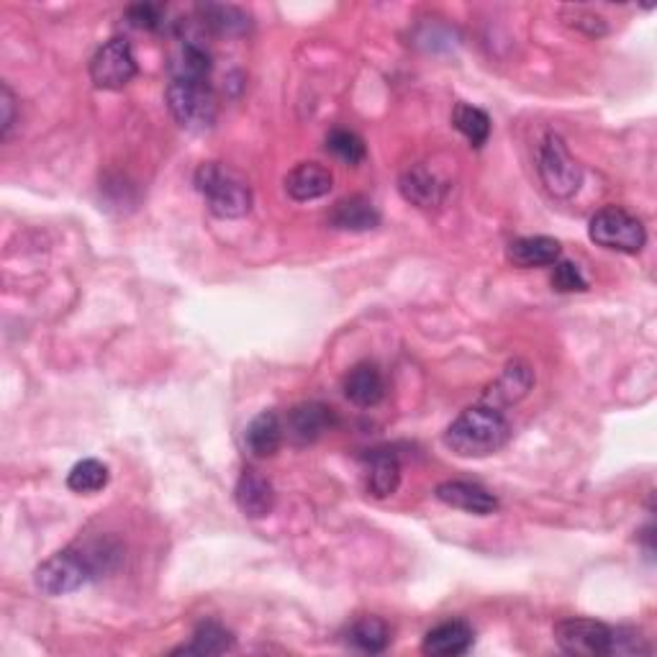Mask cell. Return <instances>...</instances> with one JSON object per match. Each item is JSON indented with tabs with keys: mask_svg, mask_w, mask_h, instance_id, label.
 Returning a JSON list of instances; mask_svg holds the SVG:
<instances>
[{
	"mask_svg": "<svg viewBox=\"0 0 657 657\" xmlns=\"http://www.w3.org/2000/svg\"><path fill=\"white\" fill-rule=\"evenodd\" d=\"M234 647L232 632L216 622H203L193 632L190 645H183L175 649V655H224Z\"/></svg>",
	"mask_w": 657,
	"mask_h": 657,
	"instance_id": "cell-24",
	"label": "cell"
},
{
	"mask_svg": "<svg viewBox=\"0 0 657 657\" xmlns=\"http://www.w3.org/2000/svg\"><path fill=\"white\" fill-rule=\"evenodd\" d=\"M283 437H285V424L280 422L278 413L262 411L247 424L245 447L249 455L257 457V460H265V457H272L278 453L280 445H283Z\"/></svg>",
	"mask_w": 657,
	"mask_h": 657,
	"instance_id": "cell-17",
	"label": "cell"
},
{
	"mask_svg": "<svg viewBox=\"0 0 657 657\" xmlns=\"http://www.w3.org/2000/svg\"><path fill=\"white\" fill-rule=\"evenodd\" d=\"M560 255H563V247L552 236H521V239H514L506 247L508 262L524 270L548 268V265H555L560 260Z\"/></svg>",
	"mask_w": 657,
	"mask_h": 657,
	"instance_id": "cell-15",
	"label": "cell"
},
{
	"mask_svg": "<svg viewBox=\"0 0 657 657\" xmlns=\"http://www.w3.org/2000/svg\"><path fill=\"white\" fill-rule=\"evenodd\" d=\"M537 173L542 177V186L555 198H571L578 193L583 183V169L567 150L560 134H550L542 139L537 150Z\"/></svg>",
	"mask_w": 657,
	"mask_h": 657,
	"instance_id": "cell-5",
	"label": "cell"
},
{
	"mask_svg": "<svg viewBox=\"0 0 657 657\" xmlns=\"http://www.w3.org/2000/svg\"><path fill=\"white\" fill-rule=\"evenodd\" d=\"M472 640H476L472 626L468 622H460V619H453V622L437 624L434 630L426 632L422 653L432 657H457L468 653Z\"/></svg>",
	"mask_w": 657,
	"mask_h": 657,
	"instance_id": "cell-14",
	"label": "cell"
},
{
	"mask_svg": "<svg viewBox=\"0 0 657 657\" xmlns=\"http://www.w3.org/2000/svg\"><path fill=\"white\" fill-rule=\"evenodd\" d=\"M211 55L198 39H183L169 59V80H209Z\"/></svg>",
	"mask_w": 657,
	"mask_h": 657,
	"instance_id": "cell-20",
	"label": "cell"
},
{
	"mask_svg": "<svg viewBox=\"0 0 657 657\" xmlns=\"http://www.w3.org/2000/svg\"><path fill=\"white\" fill-rule=\"evenodd\" d=\"M647 653H649V645L637 630L619 626V630L611 632V653L609 655H647Z\"/></svg>",
	"mask_w": 657,
	"mask_h": 657,
	"instance_id": "cell-28",
	"label": "cell"
},
{
	"mask_svg": "<svg viewBox=\"0 0 657 657\" xmlns=\"http://www.w3.org/2000/svg\"><path fill=\"white\" fill-rule=\"evenodd\" d=\"M236 506L249 519H265L275 508V489L260 470L247 468L236 483Z\"/></svg>",
	"mask_w": 657,
	"mask_h": 657,
	"instance_id": "cell-10",
	"label": "cell"
},
{
	"mask_svg": "<svg viewBox=\"0 0 657 657\" xmlns=\"http://www.w3.org/2000/svg\"><path fill=\"white\" fill-rule=\"evenodd\" d=\"M367 462V491L375 498H388L398 491L401 483V462L394 449H375L365 457Z\"/></svg>",
	"mask_w": 657,
	"mask_h": 657,
	"instance_id": "cell-19",
	"label": "cell"
},
{
	"mask_svg": "<svg viewBox=\"0 0 657 657\" xmlns=\"http://www.w3.org/2000/svg\"><path fill=\"white\" fill-rule=\"evenodd\" d=\"M453 124L460 134L468 139L472 146H483L491 137V118L485 110L470 106V103H457Z\"/></svg>",
	"mask_w": 657,
	"mask_h": 657,
	"instance_id": "cell-25",
	"label": "cell"
},
{
	"mask_svg": "<svg viewBox=\"0 0 657 657\" xmlns=\"http://www.w3.org/2000/svg\"><path fill=\"white\" fill-rule=\"evenodd\" d=\"M137 78V57L127 39L116 36L91 59V80L101 91H121Z\"/></svg>",
	"mask_w": 657,
	"mask_h": 657,
	"instance_id": "cell-7",
	"label": "cell"
},
{
	"mask_svg": "<svg viewBox=\"0 0 657 657\" xmlns=\"http://www.w3.org/2000/svg\"><path fill=\"white\" fill-rule=\"evenodd\" d=\"M531 383H535V375H531L527 363H508L506 371L501 378L496 380V386L491 388V394H485V403L493 406V409H498L501 403H516L519 398H524L529 394Z\"/></svg>",
	"mask_w": 657,
	"mask_h": 657,
	"instance_id": "cell-21",
	"label": "cell"
},
{
	"mask_svg": "<svg viewBox=\"0 0 657 657\" xmlns=\"http://www.w3.org/2000/svg\"><path fill=\"white\" fill-rule=\"evenodd\" d=\"M512 439V424L489 403H478L465 409L445 432V445L453 449L457 457H489L504 449Z\"/></svg>",
	"mask_w": 657,
	"mask_h": 657,
	"instance_id": "cell-2",
	"label": "cell"
},
{
	"mask_svg": "<svg viewBox=\"0 0 657 657\" xmlns=\"http://www.w3.org/2000/svg\"><path fill=\"white\" fill-rule=\"evenodd\" d=\"M344 396L347 401L360 406V409H373L386 398V378L375 363H360L344 375Z\"/></svg>",
	"mask_w": 657,
	"mask_h": 657,
	"instance_id": "cell-12",
	"label": "cell"
},
{
	"mask_svg": "<svg viewBox=\"0 0 657 657\" xmlns=\"http://www.w3.org/2000/svg\"><path fill=\"white\" fill-rule=\"evenodd\" d=\"M0 110H3V116H0V139H9L13 124H16V95L9 85H0Z\"/></svg>",
	"mask_w": 657,
	"mask_h": 657,
	"instance_id": "cell-31",
	"label": "cell"
},
{
	"mask_svg": "<svg viewBox=\"0 0 657 657\" xmlns=\"http://www.w3.org/2000/svg\"><path fill=\"white\" fill-rule=\"evenodd\" d=\"M335 426H337L335 411L319 401L298 403L285 419V434L293 442H298V445H312V442L321 439L324 434L335 430Z\"/></svg>",
	"mask_w": 657,
	"mask_h": 657,
	"instance_id": "cell-9",
	"label": "cell"
},
{
	"mask_svg": "<svg viewBox=\"0 0 657 657\" xmlns=\"http://www.w3.org/2000/svg\"><path fill=\"white\" fill-rule=\"evenodd\" d=\"M327 150L335 154L337 160L347 162V165H360L365 160V142L350 129H335L327 137Z\"/></svg>",
	"mask_w": 657,
	"mask_h": 657,
	"instance_id": "cell-27",
	"label": "cell"
},
{
	"mask_svg": "<svg viewBox=\"0 0 657 657\" xmlns=\"http://www.w3.org/2000/svg\"><path fill=\"white\" fill-rule=\"evenodd\" d=\"M588 236L599 247L624 255L642 253V247L647 242V232L642 226V221L632 216L630 211L619 209V206H609V209H601L596 213L588 224Z\"/></svg>",
	"mask_w": 657,
	"mask_h": 657,
	"instance_id": "cell-6",
	"label": "cell"
},
{
	"mask_svg": "<svg viewBox=\"0 0 657 657\" xmlns=\"http://www.w3.org/2000/svg\"><path fill=\"white\" fill-rule=\"evenodd\" d=\"M611 632L614 626H607L596 619H563L555 624V640L563 653L578 657H601L611 653Z\"/></svg>",
	"mask_w": 657,
	"mask_h": 657,
	"instance_id": "cell-8",
	"label": "cell"
},
{
	"mask_svg": "<svg viewBox=\"0 0 657 657\" xmlns=\"http://www.w3.org/2000/svg\"><path fill=\"white\" fill-rule=\"evenodd\" d=\"M127 19H129L131 26L144 28V32H154V28H160V24H162L160 9H157V5H150V3L131 5V9L127 11Z\"/></svg>",
	"mask_w": 657,
	"mask_h": 657,
	"instance_id": "cell-30",
	"label": "cell"
},
{
	"mask_svg": "<svg viewBox=\"0 0 657 657\" xmlns=\"http://www.w3.org/2000/svg\"><path fill=\"white\" fill-rule=\"evenodd\" d=\"M121 560V550L114 542L101 540L91 544H80V548H68L36 567L34 586L44 596H68L75 594L101 575L114 571Z\"/></svg>",
	"mask_w": 657,
	"mask_h": 657,
	"instance_id": "cell-1",
	"label": "cell"
},
{
	"mask_svg": "<svg viewBox=\"0 0 657 657\" xmlns=\"http://www.w3.org/2000/svg\"><path fill=\"white\" fill-rule=\"evenodd\" d=\"M335 186V177L319 162H301L285 175V193L293 201H316L324 198Z\"/></svg>",
	"mask_w": 657,
	"mask_h": 657,
	"instance_id": "cell-13",
	"label": "cell"
},
{
	"mask_svg": "<svg viewBox=\"0 0 657 657\" xmlns=\"http://www.w3.org/2000/svg\"><path fill=\"white\" fill-rule=\"evenodd\" d=\"M552 285L560 293H573V291H586V278L580 275L578 265L573 262H555V272H552Z\"/></svg>",
	"mask_w": 657,
	"mask_h": 657,
	"instance_id": "cell-29",
	"label": "cell"
},
{
	"mask_svg": "<svg viewBox=\"0 0 657 657\" xmlns=\"http://www.w3.org/2000/svg\"><path fill=\"white\" fill-rule=\"evenodd\" d=\"M329 224L339 232H371L380 226V211L365 196H350L331 209Z\"/></svg>",
	"mask_w": 657,
	"mask_h": 657,
	"instance_id": "cell-18",
	"label": "cell"
},
{
	"mask_svg": "<svg viewBox=\"0 0 657 657\" xmlns=\"http://www.w3.org/2000/svg\"><path fill=\"white\" fill-rule=\"evenodd\" d=\"M196 188L219 219H242L253 209V190L232 169L206 162L196 169Z\"/></svg>",
	"mask_w": 657,
	"mask_h": 657,
	"instance_id": "cell-3",
	"label": "cell"
},
{
	"mask_svg": "<svg viewBox=\"0 0 657 657\" xmlns=\"http://www.w3.org/2000/svg\"><path fill=\"white\" fill-rule=\"evenodd\" d=\"M437 498L442 504L460 508V512L489 516L498 512V498L491 491H485L483 485L468 483V481H447L437 485Z\"/></svg>",
	"mask_w": 657,
	"mask_h": 657,
	"instance_id": "cell-11",
	"label": "cell"
},
{
	"mask_svg": "<svg viewBox=\"0 0 657 657\" xmlns=\"http://www.w3.org/2000/svg\"><path fill=\"white\" fill-rule=\"evenodd\" d=\"M198 21H201L203 28L221 36H239L249 28V16L242 9H236V5H198Z\"/></svg>",
	"mask_w": 657,
	"mask_h": 657,
	"instance_id": "cell-22",
	"label": "cell"
},
{
	"mask_svg": "<svg viewBox=\"0 0 657 657\" xmlns=\"http://www.w3.org/2000/svg\"><path fill=\"white\" fill-rule=\"evenodd\" d=\"M165 101L169 114L186 131L203 134L216 124L219 106L209 80H169Z\"/></svg>",
	"mask_w": 657,
	"mask_h": 657,
	"instance_id": "cell-4",
	"label": "cell"
},
{
	"mask_svg": "<svg viewBox=\"0 0 657 657\" xmlns=\"http://www.w3.org/2000/svg\"><path fill=\"white\" fill-rule=\"evenodd\" d=\"M108 478H110V472L106 465H103L101 460H93V457H87V460H80L75 468L70 470L68 489L80 493V496H93V493L106 489Z\"/></svg>",
	"mask_w": 657,
	"mask_h": 657,
	"instance_id": "cell-26",
	"label": "cell"
},
{
	"mask_svg": "<svg viewBox=\"0 0 657 657\" xmlns=\"http://www.w3.org/2000/svg\"><path fill=\"white\" fill-rule=\"evenodd\" d=\"M347 642L360 653H383L390 642V630L388 624L378 617H360L357 622L350 624L347 630Z\"/></svg>",
	"mask_w": 657,
	"mask_h": 657,
	"instance_id": "cell-23",
	"label": "cell"
},
{
	"mask_svg": "<svg viewBox=\"0 0 657 657\" xmlns=\"http://www.w3.org/2000/svg\"><path fill=\"white\" fill-rule=\"evenodd\" d=\"M398 188H401V196L406 201L419 206V209H434V206H439L447 190L445 183L424 165H413L406 169L401 180H398Z\"/></svg>",
	"mask_w": 657,
	"mask_h": 657,
	"instance_id": "cell-16",
	"label": "cell"
}]
</instances>
